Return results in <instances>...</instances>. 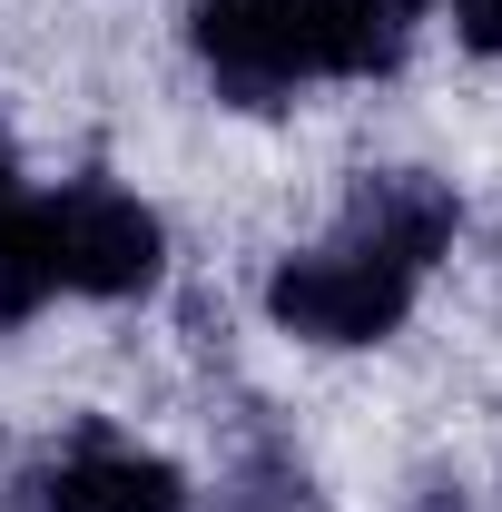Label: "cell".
Returning a JSON list of instances; mask_svg holds the SVG:
<instances>
[{
  "label": "cell",
  "instance_id": "obj_1",
  "mask_svg": "<svg viewBox=\"0 0 502 512\" xmlns=\"http://www.w3.org/2000/svg\"><path fill=\"white\" fill-rule=\"evenodd\" d=\"M266 306H276V325H296L315 345H375V335H394L404 306H414V266H394V256L345 237V247L286 256V266L266 276Z\"/></svg>",
  "mask_w": 502,
  "mask_h": 512
},
{
  "label": "cell",
  "instance_id": "obj_2",
  "mask_svg": "<svg viewBox=\"0 0 502 512\" xmlns=\"http://www.w3.org/2000/svg\"><path fill=\"white\" fill-rule=\"evenodd\" d=\"M188 40L227 99L276 109L296 79H315V0H197Z\"/></svg>",
  "mask_w": 502,
  "mask_h": 512
},
{
  "label": "cell",
  "instance_id": "obj_3",
  "mask_svg": "<svg viewBox=\"0 0 502 512\" xmlns=\"http://www.w3.org/2000/svg\"><path fill=\"white\" fill-rule=\"evenodd\" d=\"M40 227H50V266H60V286H79V296H148L158 286V256H168V237H158V217L138 207V197L119 188H69L40 207Z\"/></svg>",
  "mask_w": 502,
  "mask_h": 512
},
{
  "label": "cell",
  "instance_id": "obj_4",
  "mask_svg": "<svg viewBox=\"0 0 502 512\" xmlns=\"http://www.w3.org/2000/svg\"><path fill=\"white\" fill-rule=\"evenodd\" d=\"M345 227H355V247L394 256V266H434L443 247H453V227H463V207H453V188L443 178H414V168H384V178H355V197H345Z\"/></svg>",
  "mask_w": 502,
  "mask_h": 512
},
{
  "label": "cell",
  "instance_id": "obj_5",
  "mask_svg": "<svg viewBox=\"0 0 502 512\" xmlns=\"http://www.w3.org/2000/svg\"><path fill=\"white\" fill-rule=\"evenodd\" d=\"M50 512H188V483H178L158 453L89 444V453H69V463H60Z\"/></svg>",
  "mask_w": 502,
  "mask_h": 512
},
{
  "label": "cell",
  "instance_id": "obj_6",
  "mask_svg": "<svg viewBox=\"0 0 502 512\" xmlns=\"http://www.w3.org/2000/svg\"><path fill=\"white\" fill-rule=\"evenodd\" d=\"M414 10L424 0H315V69H345V79L394 69L414 40Z\"/></svg>",
  "mask_w": 502,
  "mask_h": 512
},
{
  "label": "cell",
  "instance_id": "obj_7",
  "mask_svg": "<svg viewBox=\"0 0 502 512\" xmlns=\"http://www.w3.org/2000/svg\"><path fill=\"white\" fill-rule=\"evenodd\" d=\"M50 286H60V266H50V227H40V207L0 197V325L40 316Z\"/></svg>",
  "mask_w": 502,
  "mask_h": 512
},
{
  "label": "cell",
  "instance_id": "obj_8",
  "mask_svg": "<svg viewBox=\"0 0 502 512\" xmlns=\"http://www.w3.org/2000/svg\"><path fill=\"white\" fill-rule=\"evenodd\" d=\"M453 20H463V40L483 60H502V0H453Z\"/></svg>",
  "mask_w": 502,
  "mask_h": 512
},
{
  "label": "cell",
  "instance_id": "obj_9",
  "mask_svg": "<svg viewBox=\"0 0 502 512\" xmlns=\"http://www.w3.org/2000/svg\"><path fill=\"white\" fill-rule=\"evenodd\" d=\"M0 197H10V128H0Z\"/></svg>",
  "mask_w": 502,
  "mask_h": 512
}]
</instances>
